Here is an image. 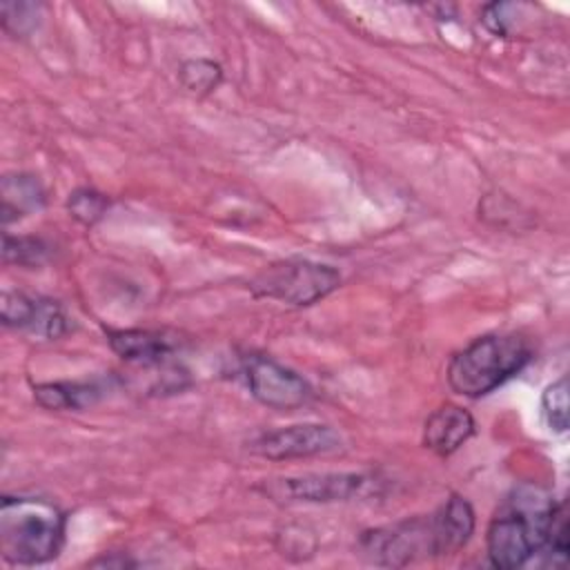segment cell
<instances>
[{"mask_svg":"<svg viewBox=\"0 0 570 570\" xmlns=\"http://www.w3.org/2000/svg\"><path fill=\"white\" fill-rule=\"evenodd\" d=\"M434 517H436L448 557L461 550L470 541L474 532V510L463 497L452 494L441 508L434 510Z\"/></svg>","mask_w":570,"mask_h":570,"instance_id":"cell-13","label":"cell"},{"mask_svg":"<svg viewBox=\"0 0 570 570\" xmlns=\"http://www.w3.org/2000/svg\"><path fill=\"white\" fill-rule=\"evenodd\" d=\"M109 347L125 361L163 365L178 347L176 336L154 330H109Z\"/></svg>","mask_w":570,"mask_h":570,"instance_id":"cell-10","label":"cell"},{"mask_svg":"<svg viewBox=\"0 0 570 570\" xmlns=\"http://www.w3.org/2000/svg\"><path fill=\"white\" fill-rule=\"evenodd\" d=\"M541 412L552 432L568 430V376L550 383L541 394Z\"/></svg>","mask_w":570,"mask_h":570,"instance_id":"cell-18","label":"cell"},{"mask_svg":"<svg viewBox=\"0 0 570 570\" xmlns=\"http://www.w3.org/2000/svg\"><path fill=\"white\" fill-rule=\"evenodd\" d=\"M370 485V476L356 472H323L287 476L265 483L263 492L281 501H305V503H332L350 501L361 497Z\"/></svg>","mask_w":570,"mask_h":570,"instance_id":"cell-8","label":"cell"},{"mask_svg":"<svg viewBox=\"0 0 570 570\" xmlns=\"http://www.w3.org/2000/svg\"><path fill=\"white\" fill-rule=\"evenodd\" d=\"M102 396V387L89 381H53L33 385V399L47 410H85Z\"/></svg>","mask_w":570,"mask_h":570,"instance_id":"cell-11","label":"cell"},{"mask_svg":"<svg viewBox=\"0 0 570 570\" xmlns=\"http://www.w3.org/2000/svg\"><path fill=\"white\" fill-rule=\"evenodd\" d=\"M178 78L185 89L194 94H212L220 80H223V69L218 62L207 60V58H191L180 65Z\"/></svg>","mask_w":570,"mask_h":570,"instance_id":"cell-15","label":"cell"},{"mask_svg":"<svg viewBox=\"0 0 570 570\" xmlns=\"http://www.w3.org/2000/svg\"><path fill=\"white\" fill-rule=\"evenodd\" d=\"M554 501L537 488H519L497 510L488 525L485 548L494 568L512 570L541 552Z\"/></svg>","mask_w":570,"mask_h":570,"instance_id":"cell-1","label":"cell"},{"mask_svg":"<svg viewBox=\"0 0 570 570\" xmlns=\"http://www.w3.org/2000/svg\"><path fill=\"white\" fill-rule=\"evenodd\" d=\"M243 372L252 396L265 407L294 410L312 399L309 383L269 356H249Z\"/></svg>","mask_w":570,"mask_h":570,"instance_id":"cell-7","label":"cell"},{"mask_svg":"<svg viewBox=\"0 0 570 570\" xmlns=\"http://www.w3.org/2000/svg\"><path fill=\"white\" fill-rule=\"evenodd\" d=\"M51 254V247L38 236H11L4 234L2 243V258L7 265L20 267H38Z\"/></svg>","mask_w":570,"mask_h":570,"instance_id":"cell-14","label":"cell"},{"mask_svg":"<svg viewBox=\"0 0 570 570\" xmlns=\"http://www.w3.org/2000/svg\"><path fill=\"white\" fill-rule=\"evenodd\" d=\"M2 27L4 31L18 36H27L38 22V7L29 2H2L0 4Z\"/></svg>","mask_w":570,"mask_h":570,"instance_id":"cell-20","label":"cell"},{"mask_svg":"<svg viewBox=\"0 0 570 570\" xmlns=\"http://www.w3.org/2000/svg\"><path fill=\"white\" fill-rule=\"evenodd\" d=\"M38 296H29L24 292H13L4 289L2 292V303H0V316L7 327H18L27 330L33 312H36Z\"/></svg>","mask_w":570,"mask_h":570,"instance_id":"cell-19","label":"cell"},{"mask_svg":"<svg viewBox=\"0 0 570 570\" xmlns=\"http://www.w3.org/2000/svg\"><path fill=\"white\" fill-rule=\"evenodd\" d=\"M65 512L38 497H2L0 552L13 566L47 563L65 543Z\"/></svg>","mask_w":570,"mask_h":570,"instance_id":"cell-2","label":"cell"},{"mask_svg":"<svg viewBox=\"0 0 570 570\" xmlns=\"http://www.w3.org/2000/svg\"><path fill=\"white\" fill-rule=\"evenodd\" d=\"M109 209V198L91 187H78L67 198V212L82 225L98 223Z\"/></svg>","mask_w":570,"mask_h":570,"instance_id":"cell-17","label":"cell"},{"mask_svg":"<svg viewBox=\"0 0 570 570\" xmlns=\"http://www.w3.org/2000/svg\"><path fill=\"white\" fill-rule=\"evenodd\" d=\"M2 223L9 225L22 216H29L45 205V189L36 176L13 174L2 178Z\"/></svg>","mask_w":570,"mask_h":570,"instance_id":"cell-12","label":"cell"},{"mask_svg":"<svg viewBox=\"0 0 570 570\" xmlns=\"http://www.w3.org/2000/svg\"><path fill=\"white\" fill-rule=\"evenodd\" d=\"M27 332H31L33 336L47 338V341L60 338L67 332V316H65L62 307L51 298L38 296L36 312L27 325Z\"/></svg>","mask_w":570,"mask_h":570,"instance_id":"cell-16","label":"cell"},{"mask_svg":"<svg viewBox=\"0 0 570 570\" xmlns=\"http://www.w3.org/2000/svg\"><path fill=\"white\" fill-rule=\"evenodd\" d=\"M341 434L325 423H296L287 428H276L258 434L249 450L269 461L305 459L341 450Z\"/></svg>","mask_w":570,"mask_h":570,"instance_id":"cell-6","label":"cell"},{"mask_svg":"<svg viewBox=\"0 0 570 570\" xmlns=\"http://www.w3.org/2000/svg\"><path fill=\"white\" fill-rule=\"evenodd\" d=\"M472 414L454 403L434 410L423 425V445L436 456L454 454L474 434Z\"/></svg>","mask_w":570,"mask_h":570,"instance_id":"cell-9","label":"cell"},{"mask_svg":"<svg viewBox=\"0 0 570 570\" xmlns=\"http://www.w3.org/2000/svg\"><path fill=\"white\" fill-rule=\"evenodd\" d=\"M512 4L508 2H492V4H485L483 11H481V22L485 24L488 31H492L494 36H508L510 31V11Z\"/></svg>","mask_w":570,"mask_h":570,"instance_id":"cell-21","label":"cell"},{"mask_svg":"<svg viewBox=\"0 0 570 570\" xmlns=\"http://www.w3.org/2000/svg\"><path fill=\"white\" fill-rule=\"evenodd\" d=\"M530 358V343L517 334L479 336L450 358L448 385L461 396L479 399L519 374Z\"/></svg>","mask_w":570,"mask_h":570,"instance_id":"cell-3","label":"cell"},{"mask_svg":"<svg viewBox=\"0 0 570 570\" xmlns=\"http://www.w3.org/2000/svg\"><path fill=\"white\" fill-rule=\"evenodd\" d=\"M361 548L374 563L392 568L421 559L448 557L434 512L367 530L361 537Z\"/></svg>","mask_w":570,"mask_h":570,"instance_id":"cell-5","label":"cell"},{"mask_svg":"<svg viewBox=\"0 0 570 570\" xmlns=\"http://www.w3.org/2000/svg\"><path fill=\"white\" fill-rule=\"evenodd\" d=\"M338 285L341 274L336 267L305 258L272 263L249 281L254 296L274 298L296 307L314 305L338 289Z\"/></svg>","mask_w":570,"mask_h":570,"instance_id":"cell-4","label":"cell"}]
</instances>
